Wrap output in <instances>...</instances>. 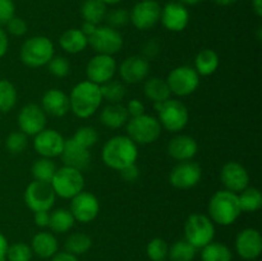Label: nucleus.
<instances>
[{
  "instance_id": "1",
  "label": "nucleus",
  "mask_w": 262,
  "mask_h": 261,
  "mask_svg": "<svg viewBox=\"0 0 262 261\" xmlns=\"http://www.w3.org/2000/svg\"><path fill=\"white\" fill-rule=\"evenodd\" d=\"M101 158L105 165L120 171L136 164L138 158L137 143L133 142L128 136H115L104 145Z\"/></svg>"
},
{
  "instance_id": "2",
  "label": "nucleus",
  "mask_w": 262,
  "mask_h": 261,
  "mask_svg": "<svg viewBox=\"0 0 262 261\" xmlns=\"http://www.w3.org/2000/svg\"><path fill=\"white\" fill-rule=\"evenodd\" d=\"M101 101L102 96L100 86L92 83L89 79L76 84L69 95L71 112L82 119L92 117L101 105Z\"/></svg>"
},
{
  "instance_id": "3",
  "label": "nucleus",
  "mask_w": 262,
  "mask_h": 261,
  "mask_svg": "<svg viewBox=\"0 0 262 261\" xmlns=\"http://www.w3.org/2000/svg\"><path fill=\"white\" fill-rule=\"evenodd\" d=\"M207 210H209L210 219L224 227L233 224L242 212L238 201V193L228 189L215 192L210 199Z\"/></svg>"
},
{
  "instance_id": "4",
  "label": "nucleus",
  "mask_w": 262,
  "mask_h": 261,
  "mask_svg": "<svg viewBox=\"0 0 262 261\" xmlns=\"http://www.w3.org/2000/svg\"><path fill=\"white\" fill-rule=\"evenodd\" d=\"M19 56L22 63L30 68L43 67L54 56V44L46 36H33L23 42Z\"/></svg>"
},
{
  "instance_id": "5",
  "label": "nucleus",
  "mask_w": 262,
  "mask_h": 261,
  "mask_svg": "<svg viewBox=\"0 0 262 261\" xmlns=\"http://www.w3.org/2000/svg\"><path fill=\"white\" fill-rule=\"evenodd\" d=\"M127 135L135 143L148 145L160 137L161 124L155 117L141 114L130 117L127 122Z\"/></svg>"
},
{
  "instance_id": "6",
  "label": "nucleus",
  "mask_w": 262,
  "mask_h": 261,
  "mask_svg": "<svg viewBox=\"0 0 262 261\" xmlns=\"http://www.w3.org/2000/svg\"><path fill=\"white\" fill-rule=\"evenodd\" d=\"M155 107L159 113L158 120L160 122L161 127L169 132H179L188 123V109L179 100L169 99L164 102H155Z\"/></svg>"
},
{
  "instance_id": "7",
  "label": "nucleus",
  "mask_w": 262,
  "mask_h": 261,
  "mask_svg": "<svg viewBox=\"0 0 262 261\" xmlns=\"http://www.w3.org/2000/svg\"><path fill=\"white\" fill-rule=\"evenodd\" d=\"M50 184L56 196L61 199H73L83 191L84 177L81 170L64 165L63 168L56 169Z\"/></svg>"
},
{
  "instance_id": "8",
  "label": "nucleus",
  "mask_w": 262,
  "mask_h": 261,
  "mask_svg": "<svg viewBox=\"0 0 262 261\" xmlns=\"http://www.w3.org/2000/svg\"><path fill=\"white\" fill-rule=\"evenodd\" d=\"M186 241L196 248H202L212 242L215 235V227L209 216L202 214H192L184 224Z\"/></svg>"
},
{
  "instance_id": "9",
  "label": "nucleus",
  "mask_w": 262,
  "mask_h": 261,
  "mask_svg": "<svg viewBox=\"0 0 262 261\" xmlns=\"http://www.w3.org/2000/svg\"><path fill=\"white\" fill-rule=\"evenodd\" d=\"M166 83L171 94H176L177 96H188L199 87L200 76L192 67L181 66L169 73Z\"/></svg>"
},
{
  "instance_id": "10",
  "label": "nucleus",
  "mask_w": 262,
  "mask_h": 261,
  "mask_svg": "<svg viewBox=\"0 0 262 261\" xmlns=\"http://www.w3.org/2000/svg\"><path fill=\"white\" fill-rule=\"evenodd\" d=\"M89 44L97 54L114 55L123 48V37L117 28L109 26L96 27L95 32L89 37Z\"/></svg>"
},
{
  "instance_id": "11",
  "label": "nucleus",
  "mask_w": 262,
  "mask_h": 261,
  "mask_svg": "<svg viewBox=\"0 0 262 261\" xmlns=\"http://www.w3.org/2000/svg\"><path fill=\"white\" fill-rule=\"evenodd\" d=\"M55 192L50 183L41 181H33L25 191V202L30 210L36 211H49L55 202Z\"/></svg>"
},
{
  "instance_id": "12",
  "label": "nucleus",
  "mask_w": 262,
  "mask_h": 261,
  "mask_svg": "<svg viewBox=\"0 0 262 261\" xmlns=\"http://www.w3.org/2000/svg\"><path fill=\"white\" fill-rule=\"evenodd\" d=\"M160 15L161 7L156 0H142L132 8L129 20L137 30L146 31L158 25Z\"/></svg>"
},
{
  "instance_id": "13",
  "label": "nucleus",
  "mask_w": 262,
  "mask_h": 261,
  "mask_svg": "<svg viewBox=\"0 0 262 261\" xmlns=\"http://www.w3.org/2000/svg\"><path fill=\"white\" fill-rule=\"evenodd\" d=\"M117 72V61L112 55L97 54L94 58L90 59L86 67L87 78L92 83L99 86L112 81Z\"/></svg>"
},
{
  "instance_id": "14",
  "label": "nucleus",
  "mask_w": 262,
  "mask_h": 261,
  "mask_svg": "<svg viewBox=\"0 0 262 261\" xmlns=\"http://www.w3.org/2000/svg\"><path fill=\"white\" fill-rule=\"evenodd\" d=\"M202 176L201 166L191 160L181 161L169 174V182L178 189H188L196 186Z\"/></svg>"
},
{
  "instance_id": "15",
  "label": "nucleus",
  "mask_w": 262,
  "mask_h": 261,
  "mask_svg": "<svg viewBox=\"0 0 262 261\" xmlns=\"http://www.w3.org/2000/svg\"><path fill=\"white\" fill-rule=\"evenodd\" d=\"M100 204L99 200L91 192H79L72 199L71 212L79 223H90L95 220L99 215Z\"/></svg>"
},
{
  "instance_id": "16",
  "label": "nucleus",
  "mask_w": 262,
  "mask_h": 261,
  "mask_svg": "<svg viewBox=\"0 0 262 261\" xmlns=\"http://www.w3.org/2000/svg\"><path fill=\"white\" fill-rule=\"evenodd\" d=\"M20 132L27 136H36L46 128V113L36 104H28L18 114Z\"/></svg>"
},
{
  "instance_id": "17",
  "label": "nucleus",
  "mask_w": 262,
  "mask_h": 261,
  "mask_svg": "<svg viewBox=\"0 0 262 261\" xmlns=\"http://www.w3.org/2000/svg\"><path fill=\"white\" fill-rule=\"evenodd\" d=\"M64 143H66V140L60 133L45 128L35 136L33 147H35L36 153L41 155V158L53 159L60 156L64 148Z\"/></svg>"
},
{
  "instance_id": "18",
  "label": "nucleus",
  "mask_w": 262,
  "mask_h": 261,
  "mask_svg": "<svg viewBox=\"0 0 262 261\" xmlns=\"http://www.w3.org/2000/svg\"><path fill=\"white\" fill-rule=\"evenodd\" d=\"M220 179H222V183L224 184L225 189L234 192V193L242 192L250 183V176H248L247 169L237 161H229L223 165L222 170H220Z\"/></svg>"
},
{
  "instance_id": "19",
  "label": "nucleus",
  "mask_w": 262,
  "mask_h": 261,
  "mask_svg": "<svg viewBox=\"0 0 262 261\" xmlns=\"http://www.w3.org/2000/svg\"><path fill=\"white\" fill-rule=\"evenodd\" d=\"M160 20L164 27L171 32H181L188 26L189 13L186 5L178 2L168 3L161 8Z\"/></svg>"
},
{
  "instance_id": "20",
  "label": "nucleus",
  "mask_w": 262,
  "mask_h": 261,
  "mask_svg": "<svg viewBox=\"0 0 262 261\" xmlns=\"http://www.w3.org/2000/svg\"><path fill=\"white\" fill-rule=\"evenodd\" d=\"M238 255L245 260H255L262 252V237L257 229H243L235 240Z\"/></svg>"
},
{
  "instance_id": "21",
  "label": "nucleus",
  "mask_w": 262,
  "mask_h": 261,
  "mask_svg": "<svg viewBox=\"0 0 262 261\" xmlns=\"http://www.w3.org/2000/svg\"><path fill=\"white\" fill-rule=\"evenodd\" d=\"M150 72V63L141 55H132L124 59L119 67L120 78L127 83H140L147 78Z\"/></svg>"
},
{
  "instance_id": "22",
  "label": "nucleus",
  "mask_w": 262,
  "mask_h": 261,
  "mask_svg": "<svg viewBox=\"0 0 262 261\" xmlns=\"http://www.w3.org/2000/svg\"><path fill=\"white\" fill-rule=\"evenodd\" d=\"M60 156L64 165L71 166V168L77 169V170H84L91 164V153L89 151V148L82 147L81 145H78L72 138L66 140Z\"/></svg>"
},
{
  "instance_id": "23",
  "label": "nucleus",
  "mask_w": 262,
  "mask_h": 261,
  "mask_svg": "<svg viewBox=\"0 0 262 261\" xmlns=\"http://www.w3.org/2000/svg\"><path fill=\"white\" fill-rule=\"evenodd\" d=\"M42 110L46 114L51 117H64L68 112H71V102L69 96L61 90L51 89L43 94L42 100Z\"/></svg>"
},
{
  "instance_id": "24",
  "label": "nucleus",
  "mask_w": 262,
  "mask_h": 261,
  "mask_svg": "<svg viewBox=\"0 0 262 261\" xmlns=\"http://www.w3.org/2000/svg\"><path fill=\"white\" fill-rule=\"evenodd\" d=\"M199 150L197 141L191 136L181 135L171 138L168 145V154L178 161L192 160Z\"/></svg>"
},
{
  "instance_id": "25",
  "label": "nucleus",
  "mask_w": 262,
  "mask_h": 261,
  "mask_svg": "<svg viewBox=\"0 0 262 261\" xmlns=\"http://www.w3.org/2000/svg\"><path fill=\"white\" fill-rule=\"evenodd\" d=\"M128 119H129V114H128L127 107L120 102L107 105L100 113V120L102 124L107 128H113V129H117V128L127 124Z\"/></svg>"
},
{
  "instance_id": "26",
  "label": "nucleus",
  "mask_w": 262,
  "mask_h": 261,
  "mask_svg": "<svg viewBox=\"0 0 262 261\" xmlns=\"http://www.w3.org/2000/svg\"><path fill=\"white\" fill-rule=\"evenodd\" d=\"M60 48L69 54L82 53L89 45V38L78 28H71L63 32L59 38Z\"/></svg>"
},
{
  "instance_id": "27",
  "label": "nucleus",
  "mask_w": 262,
  "mask_h": 261,
  "mask_svg": "<svg viewBox=\"0 0 262 261\" xmlns=\"http://www.w3.org/2000/svg\"><path fill=\"white\" fill-rule=\"evenodd\" d=\"M31 250L41 258H50L58 252V241L51 233L40 232L32 238Z\"/></svg>"
},
{
  "instance_id": "28",
  "label": "nucleus",
  "mask_w": 262,
  "mask_h": 261,
  "mask_svg": "<svg viewBox=\"0 0 262 261\" xmlns=\"http://www.w3.org/2000/svg\"><path fill=\"white\" fill-rule=\"evenodd\" d=\"M143 91L147 99L152 100L154 102H164L170 99V89L165 79L159 78V77H152L145 82Z\"/></svg>"
},
{
  "instance_id": "29",
  "label": "nucleus",
  "mask_w": 262,
  "mask_h": 261,
  "mask_svg": "<svg viewBox=\"0 0 262 261\" xmlns=\"http://www.w3.org/2000/svg\"><path fill=\"white\" fill-rule=\"evenodd\" d=\"M219 67V56L211 49H204L200 51L194 60V71L199 76H210L215 73Z\"/></svg>"
},
{
  "instance_id": "30",
  "label": "nucleus",
  "mask_w": 262,
  "mask_h": 261,
  "mask_svg": "<svg viewBox=\"0 0 262 261\" xmlns=\"http://www.w3.org/2000/svg\"><path fill=\"white\" fill-rule=\"evenodd\" d=\"M82 17L84 22L92 23V25H99L106 17V5L101 0H84L81 8Z\"/></svg>"
},
{
  "instance_id": "31",
  "label": "nucleus",
  "mask_w": 262,
  "mask_h": 261,
  "mask_svg": "<svg viewBox=\"0 0 262 261\" xmlns=\"http://www.w3.org/2000/svg\"><path fill=\"white\" fill-rule=\"evenodd\" d=\"M238 201L242 211L255 212L262 206V194L260 189L256 187H246L238 194Z\"/></svg>"
},
{
  "instance_id": "32",
  "label": "nucleus",
  "mask_w": 262,
  "mask_h": 261,
  "mask_svg": "<svg viewBox=\"0 0 262 261\" xmlns=\"http://www.w3.org/2000/svg\"><path fill=\"white\" fill-rule=\"evenodd\" d=\"M76 219L72 215L71 210L56 209L50 214L49 227L55 233H66L73 228Z\"/></svg>"
},
{
  "instance_id": "33",
  "label": "nucleus",
  "mask_w": 262,
  "mask_h": 261,
  "mask_svg": "<svg viewBox=\"0 0 262 261\" xmlns=\"http://www.w3.org/2000/svg\"><path fill=\"white\" fill-rule=\"evenodd\" d=\"M202 261H232V252L228 246L219 242H210L202 247Z\"/></svg>"
},
{
  "instance_id": "34",
  "label": "nucleus",
  "mask_w": 262,
  "mask_h": 261,
  "mask_svg": "<svg viewBox=\"0 0 262 261\" xmlns=\"http://www.w3.org/2000/svg\"><path fill=\"white\" fill-rule=\"evenodd\" d=\"M92 241L91 238L89 237L84 233H73V234L69 235L66 241V250L68 253H72V255H83L87 251L91 248Z\"/></svg>"
},
{
  "instance_id": "35",
  "label": "nucleus",
  "mask_w": 262,
  "mask_h": 261,
  "mask_svg": "<svg viewBox=\"0 0 262 261\" xmlns=\"http://www.w3.org/2000/svg\"><path fill=\"white\" fill-rule=\"evenodd\" d=\"M56 171V165L51 159L40 158L33 163L32 165V176L35 181L46 182L50 183L54 174Z\"/></svg>"
},
{
  "instance_id": "36",
  "label": "nucleus",
  "mask_w": 262,
  "mask_h": 261,
  "mask_svg": "<svg viewBox=\"0 0 262 261\" xmlns=\"http://www.w3.org/2000/svg\"><path fill=\"white\" fill-rule=\"evenodd\" d=\"M17 90L8 79H0V113H8L15 106Z\"/></svg>"
},
{
  "instance_id": "37",
  "label": "nucleus",
  "mask_w": 262,
  "mask_h": 261,
  "mask_svg": "<svg viewBox=\"0 0 262 261\" xmlns=\"http://www.w3.org/2000/svg\"><path fill=\"white\" fill-rule=\"evenodd\" d=\"M197 248L192 246L188 241H177L169 250L168 255H170L171 261H192L196 256Z\"/></svg>"
},
{
  "instance_id": "38",
  "label": "nucleus",
  "mask_w": 262,
  "mask_h": 261,
  "mask_svg": "<svg viewBox=\"0 0 262 261\" xmlns=\"http://www.w3.org/2000/svg\"><path fill=\"white\" fill-rule=\"evenodd\" d=\"M102 100H107L110 104H119L125 96V87L119 81H109L100 86Z\"/></svg>"
},
{
  "instance_id": "39",
  "label": "nucleus",
  "mask_w": 262,
  "mask_h": 261,
  "mask_svg": "<svg viewBox=\"0 0 262 261\" xmlns=\"http://www.w3.org/2000/svg\"><path fill=\"white\" fill-rule=\"evenodd\" d=\"M72 140L76 141L78 145H81L82 147L90 148L94 145H96L97 140H99V133L91 125H83V127H79L78 129L74 132Z\"/></svg>"
},
{
  "instance_id": "40",
  "label": "nucleus",
  "mask_w": 262,
  "mask_h": 261,
  "mask_svg": "<svg viewBox=\"0 0 262 261\" xmlns=\"http://www.w3.org/2000/svg\"><path fill=\"white\" fill-rule=\"evenodd\" d=\"M28 146L27 135L20 130L12 132L5 140V147L10 154H22Z\"/></svg>"
},
{
  "instance_id": "41",
  "label": "nucleus",
  "mask_w": 262,
  "mask_h": 261,
  "mask_svg": "<svg viewBox=\"0 0 262 261\" xmlns=\"http://www.w3.org/2000/svg\"><path fill=\"white\" fill-rule=\"evenodd\" d=\"M146 252H147V256L152 261H164L166 256H168L169 246L161 238H154L147 245Z\"/></svg>"
},
{
  "instance_id": "42",
  "label": "nucleus",
  "mask_w": 262,
  "mask_h": 261,
  "mask_svg": "<svg viewBox=\"0 0 262 261\" xmlns=\"http://www.w3.org/2000/svg\"><path fill=\"white\" fill-rule=\"evenodd\" d=\"M7 258L9 261H31L32 250L26 243H14L8 247Z\"/></svg>"
},
{
  "instance_id": "43",
  "label": "nucleus",
  "mask_w": 262,
  "mask_h": 261,
  "mask_svg": "<svg viewBox=\"0 0 262 261\" xmlns=\"http://www.w3.org/2000/svg\"><path fill=\"white\" fill-rule=\"evenodd\" d=\"M48 66L49 72L53 76L59 77V78L68 76L69 72H71V63L64 56H53Z\"/></svg>"
},
{
  "instance_id": "44",
  "label": "nucleus",
  "mask_w": 262,
  "mask_h": 261,
  "mask_svg": "<svg viewBox=\"0 0 262 261\" xmlns=\"http://www.w3.org/2000/svg\"><path fill=\"white\" fill-rule=\"evenodd\" d=\"M105 19L109 23V27H123L129 22V12H127L125 9H113L106 13Z\"/></svg>"
},
{
  "instance_id": "45",
  "label": "nucleus",
  "mask_w": 262,
  "mask_h": 261,
  "mask_svg": "<svg viewBox=\"0 0 262 261\" xmlns=\"http://www.w3.org/2000/svg\"><path fill=\"white\" fill-rule=\"evenodd\" d=\"M5 26H7L8 32L12 33L13 36H23L28 31L27 22L25 19H22V18L15 17V15Z\"/></svg>"
},
{
  "instance_id": "46",
  "label": "nucleus",
  "mask_w": 262,
  "mask_h": 261,
  "mask_svg": "<svg viewBox=\"0 0 262 261\" xmlns=\"http://www.w3.org/2000/svg\"><path fill=\"white\" fill-rule=\"evenodd\" d=\"M15 13V5L13 0H0V26L7 25Z\"/></svg>"
},
{
  "instance_id": "47",
  "label": "nucleus",
  "mask_w": 262,
  "mask_h": 261,
  "mask_svg": "<svg viewBox=\"0 0 262 261\" xmlns=\"http://www.w3.org/2000/svg\"><path fill=\"white\" fill-rule=\"evenodd\" d=\"M125 107H127L129 117H138L141 114H145V105L137 99L130 100Z\"/></svg>"
},
{
  "instance_id": "48",
  "label": "nucleus",
  "mask_w": 262,
  "mask_h": 261,
  "mask_svg": "<svg viewBox=\"0 0 262 261\" xmlns=\"http://www.w3.org/2000/svg\"><path fill=\"white\" fill-rule=\"evenodd\" d=\"M120 174H122V177L125 179V181L133 182L138 178V176H140V170H138L136 164H132V165L122 169V170H120Z\"/></svg>"
},
{
  "instance_id": "49",
  "label": "nucleus",
  "mask_w": 262,
  "mask_h": 261,
  "mask_svg": "<svg viewBox=\"0 0 262 261\" xmlns=\"http://www.w3.org/2000/svg\"><path fill=\"white\" fill-rule=\"evenodd\" d=\"M33 220H35V224L37 225V227H49L50 214H49V211H36L35 215H33Z\"/></svg>"
},
{
  "instance_id": "50",
  "label": "nucleus",
  "mask_w": 262,
  "mask_h": 261,
  "mask_svg": "<svg viewBox=\"0 0 262 261\" xmlns=\"http://www.w3.org/2000/svg\"><path fill=\"white\" fill-rule=\"evenodd\" d=\"M158 53H159V45L155 42V41H150V42L146 44L145 48H143V54H145L143 58H146L147 60L158 55Z\"/></svg>"
},
{
  "instance_id": "51",
  "label": "nucleus",
  "mask_w": 262,
  "mask_h": 261,
  "mask_svg": "<svg viewBox=\"0 0 262 261\" xmlns=\"http://www.w3.org/2000/svg\"><path fill=\"white\" fill-rule=\"evenodd\" d=\"M8 46H9V41H8L7 32L0 27V58H3L7 54Z\"/></svg>"
},
{
  "instance_id": "52",
  "label": "nucleus",
  "mask_w": 262,
  "mask_h": 261,
  "mask_svg": "<svg viewBox=\"0 0 262 261\" xmlns=\"http://www.w3.org/2000/svg\"><path fill=\"white\" fill-rule=\"evenodd\" d=\"M9 245H8V241L5 238V235L0 232V261L7 260V251Z\"/></svg>"
},
{
  "instance_id": "53",
  "label": "nucleus",
  "mask_w": 262,
  "mask_h": 261,
  "mask_svg": "<svg viewBox=\"0 0 262 261\" xmlns=\"http://www.w3.org/2000/svg\"><path fill=\"white\" fill-rule=\"evenodd\" d=\"M51 261H78V258H77L74 255H72V253L59 252L53 256Z\"/></svg>"
},
{
  "instance_id": "54",
  "label": "nucleus",
  "mask_w": 262,
  "mask_h": 261,
  "mask_svg": "<svg viewBox=\"0 0 262 261\" xmlns=\"http://www.w3.org/2000/svg\"><path fill=\"white\" fill-rule=\"evenodd\" d=\"M97 26L96 25H92V23H89V22H84L83 25H82V28L81 31L84 33V35L87 36V38L90 37V36L92 35V33L95 32V30H96Z\"/></svg>"
},
{
  "instance_id": "55",
  "label": "nucleus",
  "mask_w": 262,
  "mask_h": 261,
  "mask_svg": "<svg viewBox=\"0 0 262 261\" xmlns=\"http://www.w3.org/2000/svg\"><path fill=\"white\" fill-rule=\"evenodd\" d=\"M252 9L257 17H262V0H252Z\"/></svg>"
},
{
  "instance_id": "56",
  "label": "nucleus",
  "mask_w": 262,
  "mask_h": 261,
  "mask_svg": "<svg viewBox=\"0 0 262 261\" xmlns=\"http://www.w3.org/2000/svg\"><path fill=\"white\" fill-rule=\"evenodd\" d=\"M212 2L219 7H230V5H234L238 0H212Z\"/></svg>"
},
{
  "instance_id": "57",
  "label": "nucleus",
  "mask_w": 262,
  "mask_h": 261,
  "mask_svg": "<svg viewBox=\"0 0 262 261\" xmlns=\"http://www.w3.org/2000/svg\"><path fill=\"white\" fill-rule=\"evenodd\" d=\"M201 2L202 0H178V3H181L183 5H196Z\"/></svg>"
},
{
  "instance_id": "58",
  "label": "nucleus",
  "mask_w": 262,
  "mask_h": 261,
  "mask_svg": "<svg viewBox=\"0 0 262 261\" xmlns=\"http://www.w3.org/2000/svg\"><path fill=\"white\" fill-rule=\"evenodd\" d=\"M102 3H104L105 5H115L118 4V3H120L122 0H101Z\"/></svg>"
},
{
  "instance_id": "59",
  "label": "nucleus",
  "mask_w": 262,
  "mask_h": 261,
  "mask_svg": "<svg viewBox=\"0 0 262 261\" xmlns=\"http://www.w3.org/2000/svg\"><path fill=\"white\" fill-rule=\"evenodd\" d=\"M261 27H258L257 28V40L258 41H261V38H262V33H261Z\"/></svg>"
}]
</instances>
